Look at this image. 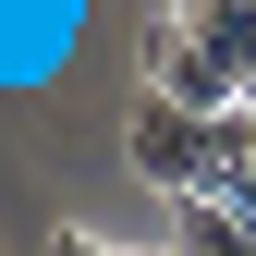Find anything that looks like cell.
<instances>
[{
  "label": "cell",
  "instance_id": "obj_4",
  "mask_svg": "<svg viewBox=\"0 0 256 256\" xmlns=\"http://www.w3.org/2000/svg\"><path fill=\"white\" fill-rule=\"evenodd\" d=\"M49 256H110V244L86 232V220H61V232H49Z\"/></svg>",
  "mask_w": 256,
  "mask_h": 256
},
{
  "label": "cell",
  "instance_id": "obj_3",
  "mask_svg": "<svg viewBox=\"0 0 256 256\" xmlns=\"http://www.w3.org/2000/svg\"><path fill=\"white\" fill-rule=\"evenodd\" d=\"M171 256H256V208H232V196H183V208H171Z\"/></svg>",
  "mask_w": 256,
  "mask_h": 256
},
{
  "label": "cell",
  "instance_id": "obj_2",
  "mask_svg": "<svg viewBox=\"0 0 256 256\" xmlns=\"http://www.w3.org/2000/svg\"><path fill=\"white\" fill-rule=\"evenodd\" d=\"M208 122L220 110H183V98H158V86H134V110H122V171L158 183V196H208Z\"/></svg>",
  "mask_w": 256,
  "mask_h": 256
},
{
  "label": "cell",
  "instance_id": "obj_5",
  "mask_svg": "<svg viewBox=\"0 0 256 256\" xmlns=\"http://www.w3.org/2000/svg\"><path fill=\"white\" fill-rule=\"evenodd\" d=\"M244 110H256V86H244Z\"/></svg>",
  "mask_w": 256,
  "mask_h": 256
},
{
  "label": "cell",
  "instance_id": "obj_1",
  "mask_svg": "<svg viewBox=\"0 0 256 256\" xmlns=\"http://www.w3.org/2000/svg\"><path fill=\"white\" fill-rule=\"evenodd\" d=\"M146 86L183 98V110H244V86H256V0H158Z\"/></svg>",
  "mask_w": 256,
  "mask_h": 256
}]
</instances>
